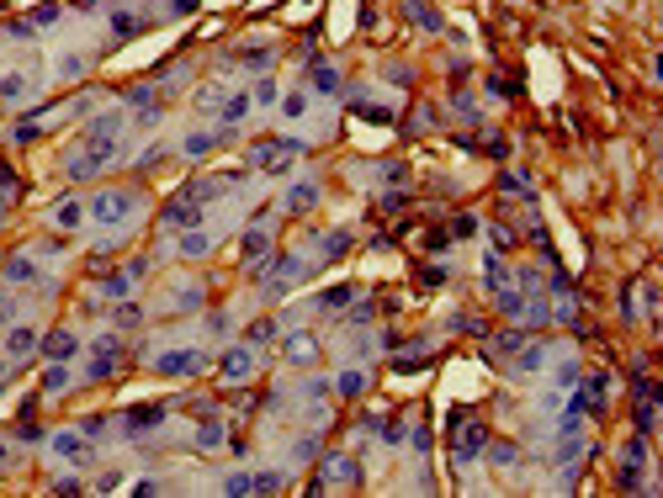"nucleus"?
Wrapping results in <instances>:
<instances>
[{"label":"nucleus","instance_id":"17","mask_svg":"<svg viewBox=\"0 0 663 498\" xmlns=\"http://www.w3.org/2000/svg\"><path fill=\"white\" fill-rule=\"evenodd\" d=\"M207 244H213V238H207L202 228H186V234H181V255H186V260H196V255H207Z\"/></svg>","mask_w":663,"mask_h":498},{"label":"nucleus","instance_id":"10","mask_svg":"<svg viewBox=\"0 0 663 498\" xmlns=\"http://www.w3.org/2000/svg\"><path fill=\"white\" fill-rule=\"evenodd\" d=\"M350 297H356V286H345V281L329 286V292L319 297V313H340V308H350Z\"/></svg>","mask_w":663,"mask_h":498},{"label":"nucleus","instance_id":"47","mask_svg":"<svg viewBox=\"0 0 663 498\" xmlns=\"http://www.w3.org/2000/svg\"><path fill=\"white\" fill-rule=\"evenodd\" d=\"M451 234H462V238H467V234H478V217H472V213H462V217H457V228H451Z\"/></svg>","mask_w":663,"mask_h":498},{"label":"nucleus","instance_id":"18","mask_svg":"<svg viewBox=\"0 0 663 498\" xmlns=\"http://www.w3.org/2000/svg\"><path fill=\"white\" fill-rule=\"evenodd\" d=\"M287 487V472H255L250 477V493H281Z\"/></svg>","mask_w":663,"mask_h":498},{"label":"nucleus","instance_id":"45","mask_svg":"<svg viewBox=\"0 0 663 498\" xmlns=\"http://www.w3.org/2000/svg\"><path fill=\"white\" fill-rule=\"evenodd\" d=\"M314 196H319L314 186H297V191H292V202H287V207H308V202H314Z\"/></svg>","mask_w":663,"mask_h":498},{"label":"nucleus","instance_id":"4","mask_svg":"<svg viewBox=\"0 0 663 498\" xmlns=\"http://www.w3.org/2000/svg\"><path fill=\"white\" fill-rule=\"evenodd\" d=\"M43 356H48V361H74V356H80V339H74L69 329H53L48 339H43Z\"/></svg>","mask_w":663,"mask_h":498},{"label":"nucleus","instance_id":"19","mask_svg":"<svg viewBox=\"0 0 663 498\" xmlns=\"http://www.w3.org/2000/svg\"><path fill=\"white\" fill-rule=\"evenodd\" d=\"M217 112H223V122H244V112H250V95H244V90H234V95H229V101H223Z\"/></svg>","mask_w":663,"mask_h":498},{"label":"nucleus","instance_id":"25","mask_svg":"<svg viewBox=\"0 0 663 498\" xmlns=\"http://www.w3.org/2000/svg\"><path fill=\"white\" fill-rule=\"evenodd\" d=\"M483 276L494 286H504V260H499V255H483Z\"/></svg>","mask_w":663,"mask_h":498},{"label":"nucleus","instance_id":"49","mask_svg":"<svg viewBox=\"0 0 663 498\" xmlns=\"http://www.w3.org/2000/svg\"><path fill=\"white\" fill-rule=\"evenodd\" d=\"M117 323H138V302H122V308H117Z\"/></svg>","mask_w":663,"mask_h":498},{"label":"nucleus","instance_id":"44","mask_svg":"<svg viewBox=\"0 0 663 498\" xmlns=\"http://www.w3.org/2000/svg\"><path fill=\"white\" fill-rule=\"evenodd\" d=\"M483 451L494 456V462H499V466H509V462H515V445H483Z\"/></svg>","mask_w":663,"mask_h":498},{"label":"nucleus","instance_id":"52","mask_svg":"<svg viewBox=\"0 0 663 498\" xmlns=\"http://www.w3.org/2000/svg\"><path fill=\"white\" fill-rule=\"evenodd\" d=\"M74 6H80V11H91V6H101V0H74Z\"/></svg>","mask_w":663,"mask_h":498},{"label":"nucleus","instance_id":"12","mask_svg":"<svg viewBox=\"0 0 663 498\" xmlns=\"http://www.w3.org/2000/svg\"><path fill=\"white\" fill-rule=\"evenodd\" d=\"M80 217H85V207L74 202V196H64V202L53 207V223H59V228H80Z\"/></svg>","mask_w":663,"mask_h":498},{"label":"nucleus","instance_id":"27","mask_svg":"<svg viewBox=\"0 0 663 498\" xmlns=\"http://www.w3.org/2000/svg\"><path fill=\"white\" fill-rule=\"evenodd\" d=\"M409 16H414L420 27H441V16H435L430 6H420V0H409Z\"/></svg>","mask_w":663,"mask_h":498},{"label":"nucleus","instance_id":"43","mask_svg":"<svg viewBox=\"0 0 663 498\" xmlns=\"http://www.w3.org/2000/svg\"><path fill=\"white\" fill-rule=\"evenodd\" d=\"M302 107H308V95H297V90L281 101V112H287V117H302Z\"/></svg>","mask_w":663,"mask_h":498},{"label":"nucleus","instance_id":"29","mask_svg":"<svg viewBox=\"0 0 663 498\" xmlns=\"http://www.w3.org/2000/svg\"><path fill=\"white\" fill-rule=\"evenodd\" d=\"M350 249V234H329L324 238V260H335V255H345Z\"/></svg>","mask_w":663,"mask_h":498},{"label":"nucleus","instance_id":"37","mask_svg":"<svg viewBox=\"0 0 663 498\" xmlns=\"http://www.w3.org/2000/svg\"><path fill=\"white\" fill-rule=\"evenodd\" d=\"M557 387H579V366H573V361L557 366Z\"/></svg>","mask_w":663,"mask_h":498},{"label":"nucleus","instance_id":"9","mask_svg":"<svg viewBox=\"0 0 663 498\" xmlns=\"http://www.w3.org/2000/svg\"><path fill=\"white\" fill-rule=\"evenodd\" d=\"M6 350H11L16 361H22V356H32V350H37V334L27 329V323H16V329L6 334Z\"/></svg>","mask_w":663,"mask_h":498},{"label":"nucleus","instance_id":"26","mask_svg":"<svg viewBox=\"0 0 663 498\" xmlns=\"http://www.w3.org/2000/svg\"><path fill=\"white\" fill-rule=\"evenodd\" d=\"M0 95H6V101H16V95H27V80H22V74H6V80H0Z\"/></svg>","mask_w":663,"mask_h":498},{"label":"nucleus","instance_id":"34","mask_svg":"<svg viewBox=\"0 0 663 498\" xmlns=\"http://www.w3.org/2000/svg\"><path fill=\"white\" fill-rule=\"evenodd\" d=\"M260 249H265V234H260V228H250V234H244V260H255Z\"/></svg>","mask_w":663,"mask_h":498},{"label":"nucleus","instance_id":"3","mask_svg":"<svg viewBox=\"0 0 663 498\" xmlns=\"http://www.w3.org/2000/svg\"><path fill=\"white\" fill-rule=\"evenodd\" d=\"M128 207H133L128 191H101L91 213H96V223H107V228H112V223H122V217H128Z\"/></svg>","mask_w":663,"mask_h":498},{"label":"nucleus","instance_id":"42","mask_svg":"<svg viewBox=\"0 0 663 498\" xmlns=\"http://www.w3.org/2000/svg\"><path fill=\"white\" fill-rule=\"evenodd\" d=\"M43 387H48V392H64V387H69V371H64V366H53V371H48V382H43Z\"/></svg>","mask_w":663,"mask_h":498},{"label":"nucleus","instance_id":"6","mask_svg":"<svg viewBox=\"0 0 663 498\" xmlns=\"http://www.w3.org/2000/svg\"><path fill=\"white\" fill-rule=\"evenodd\" d=\"M196 223H202V207H196V202H186V196L165 207V228H196Z\"/></svg>","mask_w":663,"mask_h":498},{"label":"nucleus","instance_id":"23","mask_svg":"<svg viewBox=\"0 0 663 498\" xmlns=\"http://www.w3.org/2000/svg\"><path fill=\"white\" fill-rule=\"evenodd\" d=\"M213 143H217V133H192V138H186V154H207V149H213Z\"/></svg>","mask_w":663,"mask_h":498},{"label":"nucleus","instance_id":"38","mask_svg":"<svg viewBox=\"0 0 663 498\" xmlns=\"http://www.w3.org/2000/svg\"><path fill=\"white\" fill-rule=\"evenodd\" d=\"M244 64H250V69H265V64H271V48H250V53H239Z\"/></svg>","mask_w":663,"mask_h":498},{"label":"nucleus","instance_id":"22","mask_svg":"<svg viewBox=\"0 0 663 498\" xmlns=\"http://www.w3.org/2000/svg\"><path fill=\"white\" fill-rule=\"evenodd\" d=\"M196 107H202V112H217V107H223V85H202V90H196Z\"/></svg>","mask_w":663,"mask_h":498},{"label":"nucleus","instance_id":"7","mask_svg":"<svg viewBox=\"0 0 663 498\" xmlns=\"http://www.w3.org/2000/svg\"><path fill=\"white\" fill-rule=\"evenodd\" d=\"M217 371H223L229 382H244V377L255 371V356H250V350H229V356L217 361Z\"/></svg>","mask_w":663,"mask_h":498},{"label":"nucleus","instance_id":"50","mask_svg":"<svg viewBox=\"0 0 663 498\" xmlns=\"http://www.w3.org/2000/svg\"><path fill=\"white\" fill-rule=\"evenodd\" d=\"M170 11H175V16H192V11H196V0H170Z\"/></svg>","mask_w":663,"mask_h":498},{"label":"nucleus","instance_id":"1","mask_svg":"<svg viewBox=\"0 0 663 498\" xmlns=\"http://www.w3.org/2000/svg\"><path fill=\"white\" fill-rule=\"evenodd\" d=\"M488 445V424L472 414H451V456H457L462 466H472V456Z\"/></svg>","mask_w":663,"mask_h":498},{"label":"nucleus","instance_id":"28","mask_svg":"<svg viewBox=\"0 0 663 498\" xmlns=\"http://www.w3.org/2000/svg\"><path fill=\"white\" fill-rule=\"evenodd\" d=\"M356 117H366V122H393V112H387V107H366V101H356Z\"/></svg>","mask_w":663,"mask_h":498},{"label":"nucleus","instance_id":"8","mask_svg":"<svg viewBox=\"0 0 663 498\" xmlns=\"http://www.w3.org/2000/svg\"><path fill=\"white\" fill-rule=\"evenodd\" d=\"M223 440H229V429H223V419H202V424H196V445H202V451H217Z\"/></svg>","mask_w":663,"mask_h":498},{"label":"nucleus","instance_id":"2","mask_svg":"<svg viewBox=\"0 0 663 498\" xmlns=\"http://www.w3.org/2000/svg\"><path fill=\"white\" fill-rule=\"evenodd\" d=\"M165 424V403H138L122 414V435H149V429Z\"/></svg>","mask_w":663,"mask_h":498},{"label":"nucleus","instance_id":"35","mask_svg":"<svg viewBox=\"0 0 663 498\" xmlns=\"http://www.w3.org/2000/svg\"><path fill=\"white\" fill-rule=\"evenodd\" d=\"M271 334H276V323H271V318L250 323V344H265V339H271Z\"/></svg>","mask_w":663,"mask_h":498},{"label":"nucleus","instance_id":"24","mask_svg":"<svg viewBox=\"0 0 663 498\" xmlns=\"http://www.w3.org/2000/svg\"><path fill=\"white\" fill-rule=\"evenodd\" d=\"M53 451H59V456H80L85 440H80V435H53Z\"/></svg>","mask_w":663,"mask_h":498},{"label":"nucleus","instance_id":"46","mask_svg":"<svg viewBox=\"0 0 663 498\" xmlns=\"http://www.w3.org/2000/svg\"><path fill=\"white\" fill-rule=\"evenodd\" d=\"M101 429H107V419H80V435H85V440H96Z\"/></svg>","mask_w":663,"mask_h":498},{"label":"nucleus","instance_id":"32","mask_svg":"<svg viewBox=\"0 0 663 498\" xmlns=\"http://www.w3.org/2000/svg\"><path fill=\"white\" fill-rule=\"evenodd\" d=\"M11 138H16V143H32V138H37V117H22V122L11 128Z\"/></svg>","mask_w":663,"mask_h":498},{"label":"nucleus","instance_id":"16","mask_svg":"<svg viewBox=\"0 0 663 498\" xmlns=\"http://www.w3.org/2000/svg\"><path fill=\"white\" fill-rule=\"evenodd\" d=\"M329 477H335V483H361V466H356V456H335V462H329Z\"/></svg>","mask_w":663,"mask_h":498},{"label":"nucleus","instance_id":"36","mask_svg":"<svg viewBox=\"0 0 663 498\" xmlns=\"http://www.w3.org/2000/svg\"><path fill=\"white\" fill-rule=\"evenodd\" d=\"M250 101H260V107H271V101H276V80H260V85H255V95H250Z\"/></svg>","mask_w":663,"mask_h":498},{"label":"nucleus","instance_id":"33","mask_svg":"<svg viewBox=\"0 0 663 498\" xmlns=\"http://www.w3.org/2000/svg\"><path fill=\"white\" fill-rule=\"evenodd\" d=\"M302 398H308V403H324V398H329V382H302Z\"/></svg>","mask_w":663,"mask_h":498},{"label":"nucleus","instance_id":"51","mask_svg":"<svg viewBox=\"0 0 663 498\" xmlns=\"http://www.w3.org/2000/svg\"><path fill=\"white\" fill-rule=\"evenodd\" d=\"M11 318V297H0V323Z\"/></svg>","mask_w":663,"mask_h":498},{"label":"nucleus","instance_id":"20","mask_svg":"<svg viewBox=\"0 0 663 498\" xmlns=\"http://www.w3.org/2000/svg\"><path fill=\"white\" fill-rule=\"evenodd\" d=\"M499 313H509V318H520V313H525V297H520L515 286H499Z\"/></svg>","mask_w":663,"mask_h":498},{"label":"nucleus","instance_id":"41","mask_svg":"<svg viewBox=\"0 0 663 498\" xmlns=\"http://www.w3.org/2000/svg\"><path fill=\"white\" fill-rule=\"evenodd\" d=\"M499 186H504V191H530L525 175H515V170H499Z\"/></svg>","mask_w":663,"mask_h":498},{"label":"nucleus","instance_id":"48","mask_svg":"<svg viewBox=\"0 0 663 498\" xmlns=\"http://www.w3.org/2000/svg\"><path fill=\"white\" fill-rule=\"evenodd\" d=\"M128 292V276H107V297H122Z\"/></svg>","mask_w":663,"mask_h":498},{"label":"nucleus","instance_id":"40","mask_svg":"<svg viewBox=\"0 0 663 498\" xmlns=\"http://www.w3.org/2000/svg\"><path fill=\"white\" fill-rule=\"evenodd\" d=\"M382 180H387V186H403V180H409V170L393 159V165H382Z\"/></svg>","mask_w":663,"mask_h":498},{"label":"nucleus","instance_id":"53","mask_svg":"<svg viewBox=\"0 0 663 498\" xmlns=\"http://www.w3.org/2000/svg\"><path fill=\"white\" fill-rule=\"evenodd\" d=\"M0 392H6V377H0Z\"/></svg>","mask_w":663,"mask_h":498},{"label":"nucleus","instance_id":"13","mask_svg":"<svg viewBox=\"0 0 663 498\" xmlns=\"http://www.w3.org/2000/svg\"><path fill=\"white\" fill-rule=\"evenodd\" d=\"M314 90H319V95H335V90H340L335 64H319V59H314Z\"/></svg>","mask_w":663,"mask_h":498},{"label":"nucleus","instance_id":"30","mask_svg":"<svg viewBox=\"0 0 663 498\" xmlns=\"http://www.w3.org/2000/svg\"><path fill=\"white\" fill-rule=\"evenodd\" d=\"M6 276H11V281H37L32 260H11V265H6Z\"/></svg>","mask_w":663,"mask_h":498},{"label":"nucleus","instance_id":"39","mask_svg":"<svg viewBox=\"0 0 663 498\" xmlns=\"http://www.w3.org/2000/svg\"><path fill=\"white\" fill-rule=\"evenodd\" d=\"M223 493H250V472H234V477H223Z\"/></svg>","mask_w":663,"mask_h":498},{"label":"nucleus","instance_id":"15","mask_svg":"<svg viewBox=\"0 0 663 498\" xmlns=\"http://www.w3.org/2000/svg\"><path fill=\"white\" fill-rule=\"evenodd\" d=\"M366 387H372V377H366V371H356V366L340 371V392H345V398H361Z\"/></svg>","mask_w":663,"mask_h":498},{"label":"nucleus","instance_id":"21","mask_svg":"<svg viewBox=\"0 0 663 498\" xmlns=\"http://www.w3.org/2000/svg\"><path fill=\"white\" fill-rule=\"evenodd\" d=\"M520 344H525V334H520V329H504V334H494V350H499V356H515Z\"/></svg>","mask_w":663,"mask_h":498},{"label":"nucleus","instance_id":"31","mask_svg":"<svg viewBox=\"0 0 663 498\" xmlns=\"http://www.w3.org/2000/svg\"><path fill=\"white\" fill-rule=\"evenodd\" d=\"M32 22H37V27L59 22V0H43V6H37V11H32Z\"/></svg>","mask_w":663,"mask_h":498},{"label":"nucleus","instance_id":"5","mask_svg":"<svg viewBox=\"0 0 663 498\" xmlns=\"http://www.w3.org/2000/svg\"><path fill=\"white\" fill-rule=\"evenodd\" d=\"M154 371H165V377H186V371H202V356H196V350H175V356H159Z\"/></svg>","mask_w":663,"mask_h":498},{"label":"nucleus","instance_id":"11","mask_svg":"<svg viewBox=\"0 0 663 498\" xmlns=\"http://www.w3.org/2000/svg\"><path fill=\"white\" fill-rule=\"evenodd\" d=\"M542 366H547L542 344H520V350H515V371H542Z\"/></svg>","mask_w":663,"mask_h":498},{"label":"nucleus","instance_id":"14","mask_svg":"<svg viewBox=\"0 0 663 498\" xmlns=\"http://www.w3.org/2000/svg\"><path fill=\"white\" fill-rule=\"evenodd\" d=\"M314 356H319L314 334H292V344H287V361H297V366H302V361H314Z\"/></svg>","mask_w":663,"mask_h":498}]
</instances>
